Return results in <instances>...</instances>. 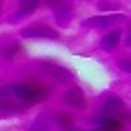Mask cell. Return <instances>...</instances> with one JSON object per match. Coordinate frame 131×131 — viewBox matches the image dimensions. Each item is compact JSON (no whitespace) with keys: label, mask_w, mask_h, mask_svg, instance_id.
<instances>
[{"label":"cell","mask_w":131,"mask_h":131,"mask_svg":"<svg viewBox=\"0 0 131 131\" xmlns=\"http://www.w3.org/2000/svg\"><path fill=\"white\" fill-rule=\"evenodd\" d=\"M45 2L56 11V16H58V20H60V22L67 20V16H69V11H71L69 0H45Z\"/></svg>","instance_id":"8"},{"label":"cell","mask_w":131,"mask_h":131,"mask_svg":"<svg viewBox=\"0 0 131 131\" xmlns=\"http://www.w3.org/2000/svg\"><path fill=\"white\" fill-rule=\"evenodd\" d=\"M45 69L51 78H56L58 82H69L71 78H73V71L64 69V67H58V64H45Z\"/></svg>","instance_id":"9"},{"label":"cell","mask_w":131,"mask_h":131,"mask_svg":"<svg viewBox=\"0 0 131 131\" xmlns=\"http://www.w3.org/2000/svg\"><path fill=\"white\" fill-rule=\"evenodd\" d=\"M40 2H42V0H20V9L14 14V18H11V20H16V18H22V16H29V14H34L36 9L40 7Z\"/></svg>","instance_id":"10"},{"label":"cell","mask_w":131,"mask_h":131,"mask_svg":"<svg viewBox=\"0 0 131 131\" xmlns=\"http://www.w3.org/2000/svg\"><path fill=\"white\" fill-rule=\"evenodd\" d=\"M22 53V47L20 45H9V47H5V51H2V56L7 58V60H11V58H16V56Z\"/></svg>","instance_id":"12"},{"label":"cell","mask_w":131,"mask_h":131,"mask_svg":"<svg viewBox=\"0 0 131 131\" xmlns=\"http://www.w3.org/2000/svg\"><path fill=\"white\" fill-rule=\"evenodd\" d=\"M62 102L69 104V107H76V109H84V93L80 87H69L62 96Z\"/></svg>","instance_id":"5"},{"label":"cell","mask_w":131,"mask_h":131,"mask_svg":"<svg viewBox=\"0 0 131 131\" xmlns=\"http://www.w3.org/2000/svg\"><path fill=\"white\" fill-rule=\"evenodd\" d=\"M22 36L27 38H47V40H58L60 34L56 29L47 27V25H36V27H25L22 29Z\"/></svg>","instance_id":"2"},{"label":"cell","mask_w":131,"mask_h":131,"mask_svg":"<svg viewBox=\"0 0 131 131\" xmlns=\"http://www.w3.org/2000/svg\"><path fill=\"white\" fill-rule=\"evenodd\" d=\"M0 9H2V0H0Z\"/></svg>","instance_id":"16"},{"label":"cell","mask_w":131,"mask_h":131,"mask_svg":"<svg viewBox=\"0 0 131 131\" xmlns=\"http://www.w3.org/2000/svg\"><path fill=\"white\" fill-rule=\"evenodd\" d=\"M51 89L45 84L36 82H14L0 87V104L2 107H14V109H27L29 104H38L47 100Z\"/></svg>","instance_id":"1"},{"label":"cell","mask_w":131,"mask_h":131,"mask_svg":"<svg viewBox=\"0 0 131 131\" xmlns=\"http://www.w3.org/2000/svg\"><path fill=\"white\" fill-rule=\"evenodd\" d=\"M124 111V102L118 96H107V100L102 102L100 116H111V118H120Z\"/></svg>","instance_id":"3"},{"label":"cell","mask_w":131,"mask_h":131,"mask_svg":"<svg viewBox=\"0 0 131 131\" xmlns=\"http://www.w3.org/2000/svg\"><path fill=\"white\" fill-rule=\"evenodd\" d=\"M53 120H56V124H60L62 129H71V127L76 124V118L71 116V113H58Z\"/></svg>","instance_id":"11"},{"label":"cell","mask_w":131,"mask_h":131,"mask_svg":"<svg viewBox=\"0 0 131 131\" xmlns=\"http://www.w3.org/2000/svg\"><path fill=\"white\" fill-rule=\"evenodd\" d=\"M124 16L122 14H107V16H96V18H89L84 22V27H93V29H109L111 25L120 22Z\"/></svg>","instance_id":"4"},{"label":"cell","mask_w":131,"mask_h":131,"mask_svg":"<svg viewBox=\"0 0 131 131\" xmlns=\"http://www.w3.org/2000/svg\"><path fill=\"white\" fill-rule=\"evenodd\" d=\"M127 40H129V45H131V34H129V38H127Z\"/></svg>","instance_id":"15"},{"label":"cell","mask_w":131,"mask_h":131,"mask_svg":"<svg viewBox=\"0 0 131 131\" xmlns=\"http://www.w3.org/2000/svg\"><path fill=\"white\" fill-rule=\"evenodd\" d=\"M120 129H122V120L120 118H111V116H98L96 118L93 131H120Z\"/></svg>","instance_id":"6"},{"label":"cell","mask_w":131,"mask_h":131,"mask_svg":"<svg viewBox=\"0 0 131 131\" xmlns=\"http://www.w3.org/2000/svg\"><path fill=\"white\" fill-rule=\"evenodd\" d=\"M118 69L131 73V58H120V60H118Z\"/></svg>","instance_id":"13"},{"label":"cell","mask_w":131,"mask_h":131,"mask_svg":"<svg viewBox=\"0 0 131 131\" xmlns=\"http://www.w3.org/2000/svg\"><path fill=\"white\" fill-rule=\"evenodd\" d=\"M120 40H122V31H120V29H111V31H107V34L102 36L100 47H102L104 51H113V49L120 45Z\"/></svg>","instance_id":"7"},{"label":"cell","mask_w":131,"mask_h":131,"mask_svg":"<svg viewBox=\"0 0 131 131\" xmlns=\"http://www.w3.org/2000/svg\"><path fill=\"white\" fill-rule=\"evenodd\" d=\"M67 131H93V129H76V127H71V129H67Z\"/></svg>","instance_id":"14"}]
</instances>
